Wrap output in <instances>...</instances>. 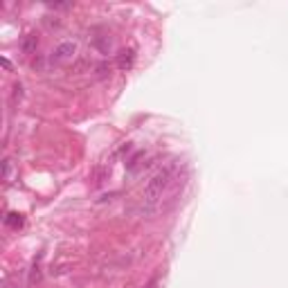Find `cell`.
<instances>
[{"mask_svg": "<svg viewBox=\"0 0 288 288\" xmlns=\"http://www.w3.org/2000/svg\"><path fill=\"white\" fill-rule=\"evenodd\" d=\"M5 288H16V286H12V284H5Z\"/></svg>", "mask_w": 288, "mask_h": 288, "instance_id": "9c48e42d", "label": "cell"}, {"mask_svg": "<svg viewBox=\"0 0 288 288\" xmlns=\"http://www.w3.org/2000/svg\"><path fill=\"white\" fill-rule=\"evenodd\" d=\"M77 54V43L72 41H65V43H59V45L54 47V52H52V63L61 65V63H68V61H72V56Z\"/></svg>", "mask_w": 288, "mask_h": 288, "instance_id": "7a4b0ae2", "label": "cell"}, {"mask_svg": "<svg viewBox=\"0 0 288 288\" xmlns=\"http://www.w3.org/2000/svg\"><path fill=\"white\" fill-rule=\"evenodd\" d=\"M147 288H158V279H153V281H149Z\"/></svg>", "mask_w": 288, "mask_h": 288, "instance_id": "ba28073f", "label": "cell"}, {"mask_svg": "<svg viewBox=\"0 0 288 288\" xmlns=\"http://www.w3.org/2000/svg\"><path fill=\"white\" fill-rule=\"evenodd\" d=\"M115 63H117V68L119 70H131L133 68V63H135V50H133V47H128V50H122L117 54V61H115Z\"/></svg>", "mask_w": 288, "mask_h": 288, "instance_id": "3957f363", "label": "cell"}, {"mask_svg": "<svg viewBox=\"0 0 288 288\" xmlns=\"http://www.w3.org/2000/svg\"><path fill=\"white\" fill-rule=\"evenodd\" d=\"M12 178H14V162L9 160V158H5V162H3V180L9 185Z\"/></svg>", "mask_w": 288, "mask_h": 288, "instance_id": "5b68a950", "label": "cell"}, {"mask_svg": "<svg viewBox=\"0 0 288 288\" xmlns=\"http://www.w3.org/2000/svg\"><path fill=\"white\" fill-rule=\"evenodd\" d=\"M3 68H5V70H12V63H9L7 59H3Z\"/></svg>", "mask_w": 288, "mask_h": 288, "instance_id": "52a82bcc", "label": "cell"}, {"mask_svg": "<svg viewBox=\"0 0 288 288\" xmlns=\"http://www.w3.org/2000/svg\"><path fill=\"white\" fill-rule=\"evenodd\" d=\"M36 45H38V38L34 34H27L25 38H23V43H21V50L25 52V54H32V52L36 50Z\"/></svg>", "mask_w": 288, "mask_h": 288, "instance_id": "277c9868", "label": "cell"}, {"mask_svg": "<svg viewBox=\"0 0 288 288\" xmlns=\"http://www.w3.org/2000/svg\"><path fill=\"white\" fill-rule=\"evenodd\" d=\"M5 225H9V228H21V225H23V216L16 214V212L7 214V216H5Z\"/></svg>", "mask_w": 288, "mask_h": 288, "instance_id": "8992f818", "label": "cell"}, {"mask_svg": "<svg viewBox=\"0 0 288 288\" xmlns=\"http://www.w3.org/2000/svg\"><path fill=\"white\" fill-rule=\"evenodd\" d=\"M176 174H178V160H171V162H167V165H162L160 169L149 178V182L144 185V194H142L144 207H147L149 212L160 207L162 196L167 194V189H169V185L174 182Z\"/></svg>", "mask_w": 288, "mask_h": 288, "instance_id": "6da1fadb", "label": "cell"}]
</instances>
